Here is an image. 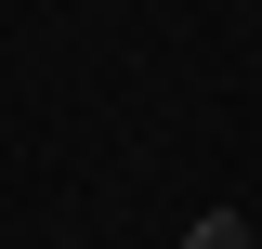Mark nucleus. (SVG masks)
<instances>
[{
  "mask_svg": "<svg viewBox=\"0 0 262 249\" xmlns=\"http://www.w3.org/2000/svg\"><path fill=\"white\" fill-rule=\"evenodd\" d=\"M184 249H249V223H236V210H196V223H184Z\"/></svg>",
  "mask_w": 262,
  "mask_h": 249,
  "instance_id": "1",
  "label": "nucleus"
}]
</instances>
